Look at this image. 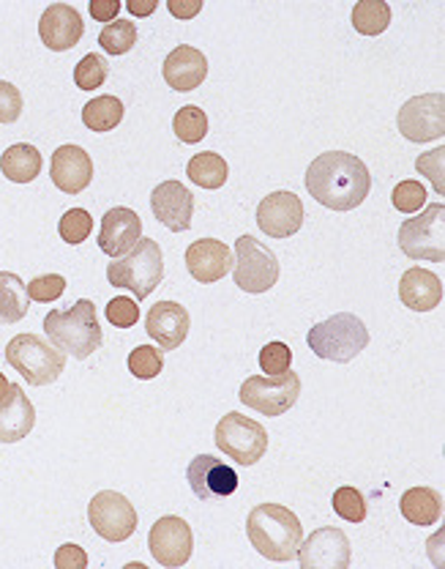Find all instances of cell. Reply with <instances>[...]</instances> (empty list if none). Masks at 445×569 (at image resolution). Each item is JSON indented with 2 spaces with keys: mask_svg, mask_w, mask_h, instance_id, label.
Returning a JSON list of instances; mask_svg holds the SVG:
<instances>
[{
  "mask_svg": "<svg viewBox=\"0 0 445 569\" xmlns=\"http://www.w3.org/2000/svg\"><path fill=\"white\" fill-rule=\"evenodd\" d=\"M396 127L411 142L441 140L445 134V97L441 93H424L402 104L396 116Z\"/></svg>",
  "mask_w": 445,
  "mask_h": 569,
  "instance_id": "obj_12",
  "label": "cell"
},
{
  "mask_svg": "<svg viewBox=\"0 0 445 569\" xmlns=\"http://www.w3.org/2000/svg\"><path fill=\"white\" fill-rule=\"evenodd\" d=\"M151 211L164 228L175 230V233H183V230L192 228L194 198L181 181H164L153 189Z\"/></svg>",
  "mask_w": 445,
  "mask_h": 569,
  "instance_id": "obj_20",
  "label": "cell"
},
{
  "mask_svg": "<svg viewBox=\"0 0 445 569\" xmlns=\"http://www.w3.org/2000/svg\"><path fill=\"white\" fill-rule=\"evenodd\" d=\"M93 230V217L85 209H71L61 217V224H58V233L67 244L77 247L91 236Z\"/></svg>",
  "mask_w": 445,
  "mask_h": 569,
  "instance_id": "obj_36",
  "label": "cell"
},
{
  "mask_svg": "<svg viewBox=\"0 0 445 569\" xmlns=\"http://www.w3.org/2000/svg\"><path fill=\"white\" fill-rule=\"evenodd\" d=\"M142 239V219L132 209H110L102 217V230H99V249L110 258H121Z\"/></svg>",
  "mask_w": 445,
  "mask_h": 569,
  "instance_id": "obj_22",
  "label": "cell"
},
{
  "mask_svg": "<svg viewBox=\"0 0 445 569\" xmlns=\"http://www.w3.org/2000/svg\"><path fill=\"white\" fill-rule=\"evenodd\" d=\"M107 74H110V67H107L104 58L91 52V56H85L77 63L74 82L80 91H97V88H102L107 82Z\"/></svg>",
  "mask_w": 445,
  "mask_h": 569,
  "instance_id": "obj_35",
  "label": "cell"
},
{
  "mask_svg": "<svg viewBox=\"0 0 445 569\" xmlns=\"http://www.w3.org/2000/svg\"><path fill=\"white\" fill-rule=\"evenodd\" d=\"M107 320H110L115 329H132L140 320V307L138 301L129 299V296H118L107 305Z\"/></svg>",
  "mask_w": 445,
  "mask_h": 569,
  "instance_id": "obj_42",
  "label": "cell"
},
{
  "mask_svg": "<svg viewBox=\"0 0 445 569\" xmlns=\"http://www.w3.org/2000/svg\"><path fill=\"white\" fill-rule=\"evenodd\" d=\"M156 6H159V0H148V3H140V0H129L127 9L132 11L134 17H148V14H153V11H156Z\"/></svg>",
  "mask_w": 445,
  "mask_h": 569,
  "instance_id": "obj_47",
  "label": "cell"
},
{
  "mask_svg": "<svg viewBox=\"0 0 445 569\" xmlns=\"http://www.w3.org/2000/svg\"><path fill=\"white\" fill-rule=\"evenodd\" d=\"M9 391H11V383L6 381V376H3V372H0V400H3V397L9 395Z\"/></svg>",
  "mask_w": 445,
  "mask_h": 569,
  "instance_id": "obj_48",
  "label": "cell"
},
{
  "mask_svg": "<svg viewBox=\"0 0 445 569\" xmlns=\"http://www.w3.org/2000/svg\"><path fill=\"white\" fill-rule=\"evenodd\" d=\"M445 206L432 203L418 217L405 219L400 228V249L411 260H429L443 263L445 260Z\"/></svg>",
  "mask_w": 445,
  "mask_h": 569,
  "instance_id": "obj_7",
  "label": "cell"
},
{
  "mask_svg": "<svg viewBox=\"0 0 445 569\" xmlns=\"http://www.w3.org/2000/svg\"><path fill=\"white\" fill-rule=\"evenodd\" d=\"M36 425V408L22 387L11 383L9 395L0 400V443H17L31 436Z\"/></svg>",
  "mask_w": 445,
  "mask_h": 569,
  "instance_id": "obj_24",
  "label": "cell"
},
{
  "mask_svg": "<svg viewBox=\"0 0 445 569\" xmlns=\"http://www.w3.org/2000/svg\"><path fill=\"white\" fill-rule=\"evenodd\" d=\"M172 132H175V138L181 142L194 146V142H200L208 134V116L198 104L181 107L175 112V118H172Z\"/></svg>",
  "mask_w": 445,
  "mask_h": 569,
  "instance_id": "obj_32",
  "label": "cell"
},
{
  "mask_svg": "<svg viewBox=\"0 0 445 569\" xmlns=\"http://www.w3.org/2000/svg\"><path fill=\"white\" fill-rule=\"evenodd\" d=\"M391 26V6L385 0H358L353 6V28L361 36H380Z\"/></svg>",
  "mask_w": 445,
  "mask_h": 569,
  "instance_id": "obj_31",
  "label": "cell"
},
{
  "mask_svg": "<svg viewBox=\"0 0 445 569\" xmlns=\"http://www.w3.org/2000/svg\"><path fill=\"white\" fill-rule=\"evenodd\" d=\"M216 447L222 449V455H227L230 460L249 468L265 458L269 432H265L263 425L254 422V419L243 417L239 411H230L227 417H222V422L216 425Z\"/></svg>",
  "mask_w": 445,
  "mask_h": 569,
  "instance_id": "obj_9",
  "label": "cell"
},
{
  "mask_svg": "<svg viewBox=\"0 0 445 569\" xmlns=\"http://www.w3.org/2000/svg\"><path fill=\"white\" fill-rule=\"evenodd\" d=\"M88 520H91L93 531L107 542H127L129 537H134L140 523L134 503L115 490H102L91 498Z\"/></svg>",
  "mask_w": 445,
  "mask_h": 569,
  "instance_id": "obj_11",
  "label": "cell"
},
{
  "mask_svg": "<svg viewBox=\"0 0 445 569\" xmlns=\"http://www.w3.org/2000/svg\"><path fill=\"white\" fill-rule=\"evenodd\" d=\"M186 176L189 181L198 183V187L219 189L227 183L230 170H227V162L222 159V153L205 151V153H194V157L189 159Z\"/></svg>",
  "mask_w": 445,
  "mask_h": 569,
  "instance_id": "obj_29",
  "label": "cell"
},
{
  "mask_svg": "<svg viewBox=\"0 0 445 569\" xmlns=\"http://www.w3.org/2000/svg\"><path fill=\"white\" fill-rule=\"evenodd\" d=\"M28 310H31V299H28L26 282L11 271H0V323H20Z\"/></svg>",
  "mask_w": 445,
  "mask_h": 569,
  "instance_id": "obj_28",
  "label": "cell"
},
{
  "mask_svg": "<svg viewBox=\"0 0 445 569\" xmlns=\"http://www.w3.org/2000/svg\"><path fill=\"white\" fill-rule=\"evenodd\" d=\"M164 370V356L159 348L153 346H140L129 353V372L140 381H151V378L162 376Z\"/></svg>",
  "mask_w": 445,
  "mask_h": 569,
  "instance_id": "obj_34",
  "label": "cell"
},
{
  "mask_svg": "<svg viewBox=\"0 0 445 569\" xmlns=\"http://www.w3.org/2000/svg\"><path fill=\"white\" fill-rule=\"evenodd\" d=\"M168 9L178 20H194L203 11V0H170Z\"/></svg>",
  "mask_w": 445,
  "mask_h": 569,
  "instance_id": "obj_46",
  "label": "cell"
},
{
  "mask_svg": "<svg viewBox=\"0 0 445 569\" xmlns=\"http://www.w3.org/2000/svg\"><path fill=\"white\" fill-rule=\"evenodd\" d=\"M246 537L263 559L284 565L299 553L304 526L299 515L282 503H257L246 518Z\"/></svg>",
  "mask_w": 445,
  "mask_h": 569,
  "instance_id": "obj_2",
  "label": "cell"
},
{
  "mask_svg": "<svg viewBox=\"0 0 445 569\" xmlns=\"http://www.w3.org/2000/svg\"><path fill=\"white\" fill-rule=\"evenodd\" d=\"M189 329H192V318L186 307L178 301H156L145 318L148 337L156 340L162 351H178V346H183L189 337Z\"/></svg>",
  "mask_w": 445,
  "mask_h": 569,
  "instance_id": "obj_18",
  "label": "cell"
},
{
  "mask_svg": "<svg viewBox=\"0 0 445 569\" xmlns=\"http://www.w3.org/2000/svg\"><path fill=\"white\" fill-rule=\"evenodd\" d=\"M162 74L172 91H194V88H200L205 82L208 58L198 50V47L178 44L175 50L164 58Z\"/></svg>",
  "mask_w": 445,
  "mask_h": 569,
  "instance_id": "obj_23",
  "label": "cell"
},
{
  "mask_svg": "<svg viewBox=\"0 0 445 569\" xmlns=\"http://www.w3.org/2000/svg\"><path fill=\"white\" fill-rule=\"evenodd\" d=\"M22 116V93L11 82L0 80V123H14Z\"/></svg>",
  "mask_w": 445,
  "mask_h": 569,
  "instance_id": "obj_43",
  "label": "cell"
},
{
  "mask_svg": "<svg viewBox=\"0 0 445 569\" xmlns=\"http://www.w3.org/2000/svg\"><path fill=\"white\" fill-rule=\"evenodd\" d=\"M41 153L39 148L28 146V142H17V146L6 148L3 157H0V170L9 181L14 183H31L36 176L41 173Z\"/></svg>",
  "mask_w": 445,
  "mask_h": 569,
  "instance_id": "obj_27",
  "label": "cell"
},
{
  "mask_svg": "<svg viewBox=\"0 0 445 569\" xmlns=\"http://www.w3.org/2000/svg\"><path fill=\"white\" fill-rule=\"evenodd\" d=\"M6 361L31 387H50L67 370V353L58 351L55 346H50L39 335H17L6 346Z\"/></svg>",
  "mask_w": 445,
  "mask_h": 569,
  "instance_id": "obj_6",
  "label": "cell"
},
{
  "mask_svg": "<svg viewBox=\"0 0 445 569\" xmlns=\"http://www.w3.org/2000/svg\"><path fill=\"white\" fill-rule=\"evenodd\" d=\"M148 548H151V556L162 567H183L192 559L194 550L192 529L178 515L159 518L151 526V533H148Z\"/></svg>",
  "mask_w": 445,
  "mask_h": 569,
  "instance_id": "obj_14",
  "label": "cell"
},
{
  "mask_svg": "<svg viewBox=\"0 0 445 569\" xmlns=\"http://www.w3.org/2000/svg\"><path fill=\"white\" fill-rule=\"evenodd\" d=\"M299 561L304 569H347L353 561L347 533L334 526H325L309 533L299 545Z\"/></svg>",
  "mask_w": 445,
  "mask_h": 569,
  "instance_id": "obj_13",
  "label": "cell"
},
{
  "mask_svg": "<svg viewBox=\"0 0 445 569\" xmlns=\"http://www.w3.org/2000/svg\"><path fill=\"white\" fill-rule=\"evenodd\" d=\"M415 170L421 176H426L432 181V187L437 189V194H445V148H435V151H426L415 159Z\"/></svg>",
  "mask_w": 445,
  "mask_h": 569,
  "instance_id": "obj_38",
  "label": "cell"
},
{
  "mask_svg": "<svg viewBox=\"0 0 445 569\" xmlns=\"http://www.w3.org/2000/svg\"><path fill=\"white\" fill-rule=\"evenodd\" d=\"M50 178L61 192L67 194L85 192L93 181L91 153L80 146H61L55 153H52Z\"/></svg>",
  "mask_w": 445,
  "mask_h": 569,
  "instance_id": "obj_21",
  "label": "cell"
},
{
  "mask_svg": "<svg viewBox=\"0 0 445 569\" xmlns=\"http://www.w3.org/2000/svg\"><path fill=\"white\" fill-rule=\"evenodd\" d=\"M82 33H85V22H82L80 11L69 3H52L39 20V36L52 52H67L80 44Z\"/></svg>",
  "mask_w": 445,
  "mask_h": 569,
  "instance_id": "obj_17",
  "label": "cell"
},
{
  "mask_svg": "<svg viewBox=\"0 0 445 569\" xmlns=\"http://www.w3.org/2000/svg\"><path fill=\"white\" fill-rule=\"evenodd\" d=\"M189 488L200 501H222L239 490L241 479L230 462L213 458V455H198L189 462Z\"/></svg>",
  "mask_w": 445,
  "mask_h": 569,
  "instance_id": "obj_15",
  "label": "cell"
},
{
  "mask_svg": "<svg viewBox=\"0 0 445 569\" xmlns=\"http://www.w3.org/2000/svg\"><path fill=\"white\" fill-rule=\"evenodd\" d=\"M47 337L52 346L74 359H88L102 348L104 335L99 326L97 305L91 299H80L69 310H52L44 318Z\"/></svg>",
  "mask_w": 445,
  "mask_h": 569,
  "instance_id": "obj_3",
  "label": "cell"
},
{
  "mask_svg": "<svg viewBox=\"0 0 445 569\" xmlns=\"http://www.w3.org/2000/svg\"><path fill=\"white\" fill-rule=\"evenodd\" d=\"M306 342L309 351H314V356H320V359L347 365L361 351H366V346H370V329L353 312H340V316H331L323 323L312 326L306 335Z\"/></svg>",
  "mask_w": 445,
  "mask_h": 569,
  "instance_id": "obj_5",
  "label": "cell"
},
{
  "mask_svg": "<svg viewBox=\"0 0 445 569\" xmlns=\"http://www.w3.org/2000/svg\"><path fill=\"white\" fill-rule=\"evenodd\" d=\"M118 11H121V3L118 0H91V17L97 22H115Z\"/></svg>",
  "mask_w": 445,
  "mask_h": 569,
  "instance_id": "obj_45",
  "label": "cell"
},
{
  "mask_svg": "<svg viewBox=\"0 0 445 569\" xmlns=\"http://www.w3.org/2000/svg\"><path fill=\"white\" fill-rule=\"evenodd\" d=\"M293 365V348L284 346V342H269V346L260 351V367H263L265 376H282Z\"/></svg>",
  "mask_w": 445,
  "mask_h": 569,
  "instance_id": "obj_40",
  "label": "cell"
},
{
  "mask_svg": "<svg viewBox=\"0 0 445 569\" xmlns=\"http://www.w3.org/2000/svg\"><path fill=\"white\" fill-rule=\"evenodd\" d=\"M334 512L347 523H364L366 520V501L364 493L355 488H340L334 493Z\"/></svg>",
  "mask_w": 445,
  "mask_h": 569,
  "instance_id": "obj_37",
  "label": "cell"
},
{
  "mask_svg": "<svg viewBox=\"0 0 445 569\" xmlns=\"http://www.w3.org/2000/svg\"><path fill=\"white\" fill-rule=\"evenodd\" d=\"M123 121V102L118 97H97L82 107V123L91 132H112Z\"/></svg>",
  "mask_w": 445,
  "mask_h": 569,
  "instance_id": "obj_30",
  "label": "cell"
},
{
  "mask_svg": "<svg viewBox=\"0 0 445 569\" xmlns=\"http://www.w3.org/2000/svg\"><path fill=\"white\" fill-rule=\"evenodd\" d=\"M28 299L39 301V305H47V301L61 299L63 290H67V280L61 274H41L26 284Z\"/></svg>",
  "mask_w": 445,
  "mask_h": 569,
  "instance_id": "obj_41",
  "label": "cell"
},
{
  "mask_svg": "<svg viewBox=\"0 0 445 569\" xmlns=\"http://www.w3.org/2000/svg\"><path fill=\"white\" fill-rule=\"evenodd\" d=\"M402 518L413 526H435L443 518V496L432 488H411L400 501Z\"/></svg>",
  "mask_w": 445,
  "mask_h": 569,
  "instance_id": "obj_26",
  "label": "cell"
},
{
  "mask_svg": "<svg viewBox=\"0 0 445 569\" xmlns=\"http://www.w3.org/2000/svg\"><path fill=\"white\" fill-rule=\"evenodd\" d=\"M257 228L271 239H290L304 228V203L295 192H271L257 206Z\"/></svg>",
  "mask_w": 445,
  "mask_h": 569,
  "instance_id": "obj_16",
  "label": "cell"
},
{
  "mask_svg": "<svg viewBox=\"0 0 445 569\" xmlns=\"http://www.w3.org/2000/svg\"><path fill=\"white\" fill-rule=\"evenodd\" d=\"M233 249L219 239H200L186 249V269L200 284L219 282L233 271Z\"/></svg>",
  "mask_w": 445,
  "mask_h": 569,
  "instance_id": "obj_19",
  "label": "cell"
},
{
  "mask_svg": "<svg viewBox=\"0 0 445 569\" xmlns=\"http://www.w3.org/2000/svg\"><path fill=\"white\" fill-rule=\"evenodd\" d=\"M239 397L243 406L263 417H282L299 402L301 378L290 370L282 376H252L243 381Z\"/></svg>",
  "mask_w": 445,
  "mask_h": 569,
  "instance_id": "obj_8",
  "label": "cell"
},
{
  "mask_svg": "<svg viewBox=\"0 0 445 569\" xmlns=\"http://www.w3.org/2000/svg\"><path fill=\"white\" fill-rule=\"evenodd\" d=\"M107 280L115 288L132 290L134 299L142 301L164 280V254L156 239H140L127 254L107 266Z\"/></svg>",
  "mask_w": 445,
  "mask_h": 569,
  "instance_id": "obj_4",
  "label": "cell"
},
{
  "mask_svg": "<svg viewBox=\"0 0 445 569\" xmlns=\"http://www.w3.org/2000/svg\"><path fill=\"white\" fill-rule=\"evenodd\" d=\"M400 299L413 312L435 310L443 301V280L429 269H407L400 280Z\"/></svg>",
  "mask_w": 445,
  "mask_h": 569,
  "instance_id": "obj_25",
  "label": "cell"
},
{
  "mask_svg": "<svg viewBox=\"0 0 445 569\" xmlns=\"http://www.w3.org/2000/svg\"><path fill=\"white\" fill-rule=\"evenodd\" d=\"M55 567L58 569H85L88 567V553L80 545H61L55 553Z\"/></svg>",
  "mask_w": 445,
  "mask_h": 569,
  "instance_id": "obj_44",
  "label": "cell"
},
{
  "mask_svg": "<svg viewBox=\"0 0 445 569\" xmlns=\"http://www.w3.org/2000/svg\"><path fill=\"white\" fill-rule=\"evenodd\" d=\"M233 280L243 293H269L279 282V260L263 241L254 236H241L235 241Z\"/></svg>",
  "mask_w": 445,
  "mask_h": 569,
  "instance_id": "obj_10",
  "label": "cell"
},
{
  "mask_svg": "<svg viewBox=\"0 0 445 569\" xmlns=\"http://www.w3.org/2000/svg\"><path fill=\"white\" fill-rule=\"evenodd\" d=\"M391 203H394V209L402 213H418L421 206L426 203L424 183H418V181L396 183L394 194H391Z\"/></svg>",
  "mask_w": 445,
  "mask_h": 569,
  "instance_id": "obj_39",
  "label": "cell"
},
{
  "mask_svg": "<svg viewBox=\"0 0 445 569\" xmlns=\"http://www.w3.org/2000/svg\"><path fill=\"white\" fill-rule=\"evenodd\" d=\"M306 189L320 206L331 211H353L370 198V168L355 153H320L306 170Z\"/></svg>",
  "mask_w": 445,
  "mask_h": 569,
  "instance_id": "obj_1",
  "label": "cell"
},
{
  "mask_svg": "<svg viewBox=\"0 0 445 569\" xmlns=\"http://www.w3.org/2000/svg\"><path fill=\"white\" fill-rule=\"evenodd\" d=\"M99 44L110 56H127L134 44H138V26L132 20H115L102 28L99 33Z\"/></svg>",
  "mask_w": 445,
  "mask_h": 569,
  "instance_id": "obj_33",
  "label": "cell"
}]
</instances>
